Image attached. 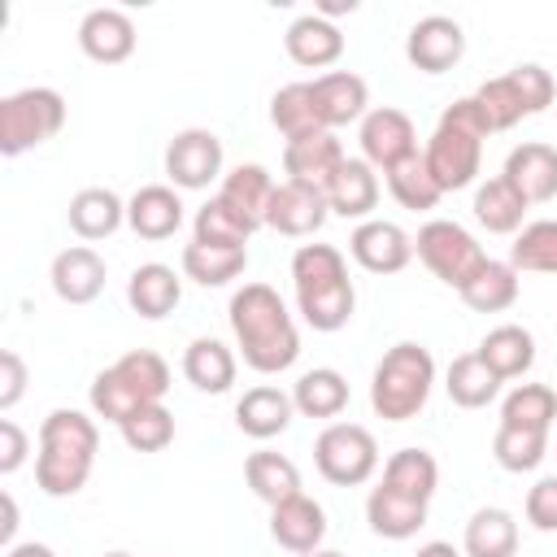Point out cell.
<instances>
[{
  "label": "cell",
  "instance_id": "44",
  "mask_svg": "<svg viewBox=\"0 0 557 557\" xmlns=\"http://www.w3.org/2000/svg\"><path fill=\"white\" fill-rule=\"evenodd\" d=\"M383 178H387L392 200H396L400 209H413V213L435 209V205H440V196H444V191L435 187V178H431V170H426L422 152H413L409 161H400V165H396V170H387Z\"/></svg>",
  "mask_w": 557,
  "mask_h": 557
},
{
  "label": "cell",
  "instance_id": "14",
  "mask_svg": "<svg viewBox=\"0 0 557 557\" xmlns=\"http://www.w3.org/2000/svg\"><path fill=\"white\" fill-rule=\"evenodd\" d=\"M348 252L370 274H400L413 261V239L396 222L370 218V222H357V231L348 235Z\"/></svg>",
  "mask_w": 557,
  "mask_h": 557
},
{
  "label": "cell",
  "instance_id": "16",
  "mask_svg": "<svg viewBox=\"0 0 557 557\" xmlns=\"http://www.w3.org/2000/svg\"><path fill=\"white\" fill-rule=\"evenodd\" d=\"M48 278H52L57 300H65V305H91L104 292L109 270H104V257L91 244H70V248H61L52 257Z\"/></svg>",
  "mask_w": 557,
  "mask_h": 557
},
{
  "label": "cell",
  "instance_id": "34",
  "mask_svg": "<svg viewBox=\"0 0 557 557\" xmlns=\"http://www.w3.org/2000/svg\"><path fill=\"white\" fill-rule=\"evenodd\" d=\"M292 405L300 418H339L348 405V379L331 366H313L292 383Z\"/></svg>",
  "mask_w": 557,
  "mask_h": 557
},
{
  "label": "cell",
  "instance_id": "25",
  "mask_svg": "<svg viewBox=\"0 0 557 557\" xmlns=\"http://www.w3.org/2000/svg\"><path fill=\"white\" fill-rule=\"evenodd\" d=\"M178 300H183V278L174 274V265H165V261H144V265L131 270V278H126V305H131L139 318L157 322V318L174 313Z\"/></svg>",
  "mask_w": 557,
  "mask_h": 557
},
{
  "label": "cell",
  "instance_id": "15",
  "mask_svg": "<svg viewBox=\"0 0 557 557\" xmlns=\"http://www.w3.org/2000/svg\"><path fill=\"white\" fill-rule=\"evenodd\" d=\"M500 178L527 200V205H548L557 200V148L544 139H527L505 157Z\"/></svg>",
  "mask_w": 557,
  "mask_h": 557
},
{
  "label": "cell",
  "instance_id": "4",
  "mask_svg": "<svg viewBox=\"0 0 557 557\" xmlns=\"http://www.w3.org/2000/svg\"><path fill=\"white\" fill-rule=\"evenodd\" d=\"M487 135H492V126H487V117H483L474 96H461L440 113V122H435V131H431V139L422 148V161H426V170H431V178H435V187L444 196L461 191V187H470L479 178L483 139Z\"/></svg>",
  "mask_w": 557,
  "mask_h": 557
},
{
  "label": "cell",
  "instance_id": "28",
  "mask_svg": "<svg viewBox=\"0 0 557 557\" xmlns=\"http://www.w3.org/2000/svg\"><path fill=\"white\" fill-rule=\"evenodd\" d=\"M274 187H278V183L270 178V170L257 165V161H248V165H235V170L222 174V183H218V200L231 205L244 222L265 226V209H270Z\"/></svg>",
  "mask_w": 557,
  "mask_h": 557
},
{
  "label": "cell",
  "instance_id": "54",
  "mask_svg": "<svg viewBox=\"0 0 557 557\" xmlns=\"http://www.w3.org/2000/svg\"><path fill=\"white\" fill-rule=\"evenodd\" d=\"M4 557H57L48 544H35V540H26V544H13V548H4Z\"/></svg>",
  "mask_w": 557,
  "mask_h": 557
},
{
  "label": "cell",
  "instance_id": "36",
  "mask_svg": "<svg viewBox=\"0 0 557 557\" xmlns=\"http://www.w3.org/2000/svg\"><path fill=\"white\" fill-rule=\"evenodd\" d=\"M270 122L274 131L292 144V139H309V135H322V117H318V104H313V87L309 83H287L270 96Z\"/></svg>",
  "mask_w": 557,
  "mask_h": 557
},
{
  "label": "cell",
  "instance_id": "51",
  "mask_svg": "<svg viewBox=\"0 0 557 557\" xmlns=\"http://www.w3.org/2000/svg\"><path fill=\"white\" fill-rule=\"evenodd\" d=\"M0 509H4L0 540H4V548H13V535H17V500H13V492H4V496H0Z\"/></svg>",
  "mask_w": 557,
  "mask_h": 557
},
{
  "label": "cell",
  "instance_id": "37",
  "mask_svg": "<svg viewBox=\"0 0 557 557\" xmlns=\"http://www.w3.org/2000/svg\"><path fill=\"white\" fill-rule=\"evenodd\" d=\"M248 265V248H218V244H183V274L200 287H226Z\"/></svg>",
  "mask_w": 557,
  "mask_h": 557
},
{
  "label": "cell",
  "instance_id": "48",
  "mask_svg": "<svg viewBox=\"0 0 557 557\" xmlns=\"http://www.w3.org/2000/svg\"><path fill=\"white\" fill-rule=\"evenodd\" d=\"M527 522L535 527V531H557V474H544V479H535V487L527 492Z\"/></svg>",
  "mask_w": 557,
  "mask_h": 557
},
{
  "label": "cell",
  "instance_id": "38",
  "mask_svg": "<svg viewBox=\"0 0 557 557\" xmlns=\"http://www.w3.org/2000/svg\"><path fill=\"white\" fill-rule=\"evenodd\" d=\"M474 313H505L513 300H518V270L509 261H496L487 257V265L457 292Z\"/></svg>",
  "mask_w": 557,
  "mask_h": 557
},
{
  "label": "cell",
  "instance_id": "19",
  "mask_svg": "<svg viewBox=\"0 0 557 557\" xmlns=\"http://www.w3.org/2000/svg\"><path fill=\"white\" fill-rule=\"evenodd\" d=\"M270 540L278 548L296 553V557L322 548V540H326V509L313 496H305V492L283 500V505H274L270 509Z\"/></svg>",
  "mask_w": 557,
  "mask_h": 557
},
{
  "label": "cell",
  "instance_id": "13",
  "mask_svg": "<svg viewBox=\"0 0 557 557\" xmlns=\"http://www.w3.org/2000/svg\"><path fill=\"white\" fill-rule=\"evenodd\" d=\"M331 205H326V191L322 187H309V183H292L283 178L270 196V209H265V226L287 235V239H305L313 231H322Z\"/></svg>",
  "mask_w": 557,
  "mask_h": 557
},
{
  "label": "cell",
  "instance_id": "20",
  "mask_svg": "<svg viewBox=\"0 0 557 557\" xmlns=\"http://www.w3.org/2000/svg\"><path fill=\"white\" fill-rule=\"evenodd\" d=\"M126 226L139 239H170L183 226V196L170 183H148L126 200Z\"/></svg>",
  "mask_w": 557,
  "mask_h": 557
},
{
  "label": "cell",
  "instance_id": "52",
  "mask_svg": "<svg viewBox=\"0 0 557 557\" xmlns=\"http://www.w3.org/2000/svg\"><path fill=\"white\" fill-rule=\"evenodd\" d=\"M313 13H318V17H326V22H335L339 13H357V0H318V4H313Z\"/></svg>",
  "mask_w": 557,
  "mask_h": 557
},
{
  "label": "cell",
  "instance_id": "9",
  "mask_svg": "<svg viewBox=\"0 0 557 557\" xmlns=\"http://www.w3.org/2000/svg\"><path fill=\"white\" fill-rule=\"evenodd\" d=\"M313 466L335 487H357L379 470V444L357 422H326L313 440Z\"/></svg>",
  "mask_w": 557,
  "mask_h": 557
},
{
  "label": "cell",
  "instance_id": "39",
  "mask_svg": "<svg viewBox=\"0 0 557 557\" xmlns=\"http://www.w3.org/2000/svg\"><path fill=\"white\" fill-rule=\"evenodd\" d=\"M379 483H387L396 492H409L418 500H431L435 487H440V466H435V457L426 448H396L383 461V479Z\"/></svg>",
  "mask_w": 557,
  "mask_h": 557
},
{
  "label": "cell",
  "instance_id": "47",
  "mask_svg": "<svg viewBox=\"0 0 557 557\" xmlns=\"http://www.w3.org/2000/svg\"><path fill=\"white\" fill-rule=\"evenodd\" d=\"M509 74H513V83H518V91H522V100H527L531 117H535V113H544V109L553 104V96H557V83H553V74H548L544 65H535V61H522V65H513Z\"/></svg>",
  "mask_w": 557,
  "mask_h": 557
},
{
  "label": "cell",
  "instance_id": "18",
  "mask_svg": "<svg viewBox=\"0 0 557 557\" xmlns=\"http://www.w3.org/2000/svg\"><path fill=\"white\" fill-rule=\"evenodd\" d=\"M313 104H318V117H322V126L326 131H335V126H348V122H361L370 109V87H366V78L361 74H352V70H326V74H318L313 83Z\"/></svg>",
  "mask_w": 557,
  "mask_h": 557
},
{
  "label": "cell",
  "instance_id": "3",
  "mask_svg": "<svg viewBox=\"0 0 557 557\" xmlns=\"http://www.w3.org/2000/svg\"><path fill=\"white\" fill-rule=\"evenodd\" d=\"M100 448V426L83 409H52L39 422L35 483L44 496H74L87 487Z\"/></svg>",
  "mask_w": 557,
  "mask_h": 557
},
{
  "label": "cell",
  "instance_id": "27",
  "mask_svg": "<svg viewBox=\"0 0 557 557\" xmlns=\"http://www.w3.org/2000/svg\"><path fill=\"white\" fill-rule=\"evenodd\" d=\"M65 218H70V231L78 239L96 244V239H109L126 222V200L113 187H83V191L70 196Z\"/></svg>",
  "mask_w": 557,
  "mask_h": 557
},
{
  "label": "cell",
  "instance_id": "46",
  "mask_svg": "<svg viewBox=\"0 0 557 557\" xmlns=\"http://www.w3.org/2000/svg\"><path fill=\"white\" fill-rule=\"evenodd\" d=\"M117 431H122L126 448H135V453H161V448L174 440V413L157 400V405L135 409Z\"/></svg>",
  "mask_w": 557,
  "mask_h": 557
},
{
  "label": "cell",
  "instance_id": "56",
  "mask_svg": "<svg viewBox=\"0 0 557 557\" xmlns=\"http://www.w3.org/2000/svg\"><path fill=\"white\" fill-rule=\"evenodd\" d=\"M100 557H131L126 548H113V553H100Z\"/></svg>",
  "mask_w": 557,
  "mask_h": 557
},
{
  "label": "cell",
  "instance_id": "11",
  "mask_svg": "<svg viewBox=\"0 0 557 557\" xmlns=\"http://www.w3.org/2000/svg\"><path fill=\"white\" fill-rule=\"evenodd\" d=\"M357 139H361V157H366L374 170H383V174L396 170L400 161H409L413 152H422L409 113H400V109H392V104L370 109V113L361 117Z\"/></svg>",
  "mask_w": 557,
  "mask_h": 557
},
{
  "label": "cell",
  "instance_id": "31",
  "mask_svg": "<svg viewBox=\"0 0 557 557\" xmlns=\"http://www.w3.org/2000/svg\"><path fill=\"white\" fill-rule=\"evenodd\" d=\"M244 479H248L252 496L265 500L270 509L283 505V500H292V496H300V470H296V461L283 457V453H274V448L248 453L244 457Z\"/></svg>",
  "mask_w": 557,
  "mask_h": 557
},
{
  "label": "cell",
  "instance_id": "10",
  "mask_svg": "<svg viewBox=\"0 0 557 557\" xmlns=\"http://www.w3.org/2000/svg\"><path fill=\"white\" fill-rule=\"evenodd\" d=\"M165 178L178 191H205L222 178V139L205 126H187L165 144Z\"/></svg>",
  "mask_w": 557,
  "mask_h": 557
},
{
  "label": "cell",
  "instance_id": "21",
  "mask_svg": "<svg viewBox=\"0 0 557 557\" xmlns=\"http://www.w3.org/2000/svg\"><path fill=\"white\" fill-rule=\"evenodd\" d=\"M292 418H296L292 392H283L274 383H257L235 400V426L248 440H274L292 426Z\"/></svg>",
  "mask_w": 557,
  "mask_h": 557
},
{
  "label": "cell",
  "instance_id": "17",
  "mask_svg": "<svg viewBox=\"0 0 557 557\" xmlns=\"http://www.w3.org/2000/svg\"><path fill=\"white\" fill-rule=\"evenodd\" d=\"M78 48L96 65H122L135 52V22L122 9H91L78 22Z\"/></svg>",
  "mask_w": 557,
  "mask_h": 557
},
{
  "label": "cell",
  "instance_id": "55",
  "mask_svg": "<svg viewBox=\"0 0 557 557\" xmlns=\"http://www.w3.org/2000/svg\"><path fill=\"white\" fill-rule=\"evenodd\" d=\"M300 557H344V553H335V548H313V553H300Z\"/></svg>",
  "mask_w": 557,
  "mask_h": 557
},
{
  "label": "cell",
  "instance_id": "23",
  "mask_svg": "<svg viewBox=\"0 0 557 557\" xmlns=\"http://www.w3.org/2000/svg\"><path fill=\"white\" fill-rule=\"evenodd\" d=\"M344 144L335 139V131H322V135H309V139H292L283 144V170L292 183H309V187H322L335 178V170L344 165Z\"/></svg>",
  "mask_w": 557,
  "mask_h": 557
},
{
  "label": "cell",
  "instance_id": "22",
  "mask_svg": "<svg viewBox=\"0 0 557 557\" xmlns=\"http://www.w3.org/2000/svg\"><path fill=\"white\" fill-rule=\"evenodd\" d=\"M426 509H431V500H418V496L396 492L387 483L370 487V496H366V522L383 540H409V535H418L426 527Z\"/></svg>",
  "mask_w": 557,
  "mask_h": 557
},
{
  "label": "cell",
  "instance_id": "6",
  "mask_svg": "<svg viewBox=\"0 0 557 557\" xmlns=\"http://www.w3.org/2000/svg\"><path fill=\"white\" fill-rule=\"evenodd\" d=\"M435 387V357L418 339H400L383 352L370 374V409L383 422H409L422 413Z\"/></svg>",
  "mask_w": 557,
  "mask_h": 557
},
{
  "label": "cell",
  "instance_id": "24",
  "mask_svg": "<svg viewBox=\"0 0 557 557\" xmlns=\"http://www.w3.org/2000/svg\"><path fill=\"white\" fill-rule=\"evenodd\" d=\"M326 205L331 213L339 218H352V222H370L374 205H379V170L366 161V157H348L335 178L326 183Z\"/></svg>",
  "mask_w": 557,
  "mask_h": 557
},
{
  "label": "cell",
  "instance_id": "40",
  "mask_svg": "<svg viewBox=\"0 0 557 557\" xmlns=\"http://www.w3.org/2000/svg\"><path fill=\"white\" fill-rule=\"evenodd\" d=\"M509 265L522 274H557V218H535L527 222L513 244H509Z\"/></svg>",
  "mask_w": 557,
  "mask_h": 557
},
{
  "label": "cell",
  "instance_id": "1",
  "mask_svg": "<svg viewBox=\"0 0 557 557\" xmlns=\"http://www.w3.org/2000/svg\"><path fill=\"white\" fill-rule=\"evenodd\" d=\"M226 322L235 335V348L244 357L248 370L257 374H283L296 366L300 357V331L283 305V296L270 283H244L231 305H226Z\"/></svg>",
  "mask_w": 557,
  "mask_h": 557
},
{
  "label": "cell",
  "instance_id": "50",
  "mask_svg": "<svg viewBox=\"0 0 557 557\" xmlns=\"http://www.w3.org/2000/svg\"><path fill=\"white\" fill-rule=\"evenodd\" d=\"M26 453H30L26 431L13 418H0V474H13L26 461Z\"/></svg>",
  "mask_w": 557,
  "mask_h": 557
},
{
  "label": "cell",
  "instance_id": "41",
  "mask_svg": "<svg viewBox=\"0 0 557 557\" xmlns=\"http://www.w3.org/2000/svg\"><path fill=\"white\" fill-rule=\"evenodd\" d=\"M492 457L500 470L509 474H527L548 457V431H527V426H509L500 422L492 435Z\"/></svg>",
  "mask_w": 557,
  "mask_h": 557
},
{
  "label": "cell",
  "instance_id": "33",
  "mask_svg": "<svg viewBox=\"0 0 557 557\" xmlns=\"http://www.w3.org/2000/svg\"><path fill=\"white\" fill-rule=\"evenodd\" d=\"M470 209H474V222H479L487 235H518V231L527 226L522 218H527L531 205L496 174V178H487V183L474 187V205H470Z\"/></svg>",
  "mask_w": 557,
  "mask_h": 557
},
{
  "label": "cell",
  "instance_id": "35",
  "mask_svg": "<svg viewBox=\"0 0 557 557\" xmlns=\"http://www.w3.org/2000/svg\"><path fill=\"white\" fill-rule=\"evenodd\" d=\"M444 392L461 409H483V405H492L500 396V379L487 370V361L479 352H461L444 370Z\"/></svg>",
  "mask_w": 557,
  "mask_h": 557
},
{
  "label": "cell",
  "instance_id": "42",
  "mask_svg": "<svg viewBox=\"0 0 557 557\" xmlns=\"http://www.w3.org/2000/svg\"><path fill=\"white\" fill-rule=\"evenodd\" d=\"M257 226L252 222H244L231 205H222L218 196H209L200 209H196V218H191V239H200V244H218V248H248V235H252Z\"/></svg>",
  "mask_w": 557,
  "mask_h": 557
},
{
  "label": "cell",
  "instance_id": "8",
  "mask_svg": "<svg viewBox=\"0 0 557 557\" xmlns=\"http://www.w3.org/2000/svg\"><path fill=\"white\" fill-rule=\"evenodd\" d=\"M413 252H418V261H422L440 283H448V287H457V292L487 265L483 244H479L461 222H453V218H431V222H422L418 235H413Z\"/></svg>",
  "mask_w": 557,
  "mask_h": 557
},
{
  "label": "cell",
  "instance_id": "43",
  "mask_svg": "<svg viewBox=\"0 0 557 557\" xmlns=\"http://www.w3.org/2000/svg\"><path fill=\"white\" fill-rule=\"evenodd\" d=\"M500 422L527 426V431H548L557 422V392L544 383H518L500 400Z\"/></svg>",
  "mask_w": 557,
  "mask_h": 557
},
{
  "label": "cell",
  "instance_id": "30",
  "mask_svg": "<svg viewBox=\"0 0 557 557\" xmlns=\"http://www.w3.org/2000/svg\"><path fill=\"white\" fill-rule=\"evenodd\" d=\"M183 379L196 387V392H209V396H222L231 392L235 383V352L213 339V335H196L187 348H183Z\"/></svg>",
  "mask_w": 557,
  "mask_h": 557
},
{
  "label": "cell",
  "instance_id": "7",
  "mask_svg": "<svg viewBox=\"0 0 557 557\" xmlns=\"http://www.w3.org/2000/svg\"><path fill=\"white\" fill-rule=\"evenodd\" d=\"M65 126V96L57 87H22L0 100V152L22 157Z\"/></svg>",
  "mask_w": 557,
  "mask_h": 557
},
{
  "label": "cell",
  "instance_id": "49",
  "mask_svg": "<svg viewBox=\"0 0 557 557\" xmlns=\"http://www.w3.org/2000/svg\"><path fill=\"white\" fill-rule=\"evenodd\" d=\"M22 392H26V361L13 348H4L0 352V409L9 413L22 400Z\"/></svg>",
  "mask_w": 557,
  "mask_h": 557
},
{
  "label": "cell",
  "instance_id": "32",
  "mask_svg": "<svg viewBox=\"0 0 557 557\" xmlns=\"http://www.w3.org/2000/svg\"><path fill=\"white\" fill-rule=\"evenodd\" d=\"M461 553L466 557H513L518 553V522L500 505H483L470 513L461 531Z\"/></svg>",
  "mask_w": 557,
  "mask_h": 557
},
{
  "label": "cell",
  "instance_id": "2",
  "mask_svg": "<svg viewBox=\"0 0 557 557\" xmlns=\"http://www.w3.org/2000/svg\"><path fill=\"white\" fill-rule=\"evenodd\" d=\"M292 292H296L300 318L313 331L331 335L352 322L357 287H352L344 252L335 244H300L292 252Z\"/></svg>",
  "mask_w": 557,
  "mask_h": 557
},
{
  "label": "cell",
  "instance_id": "5",
  "mask_svg": "<svg viewBox=\"0 0 557 557\" xmlns=\"http://www.w3.org/2000/svg\"><path fill=\"white\" fill-rule=\"evenodd\" d=\"M170 392V366L165 357H157L152 348H131L122 352L113 366H104L96 379H91V413L122 426L135 409L144 405H157L161 396Z\"/></svg>",
  "mask_w": 557,
  "mask_h": 557
},
{
  "label": "cell",
  "instance_id": "26",
  "mask_svg": "<svg viewBox=\"0 0 557 557\" xmlns=\"http://www.w3.org/2000/svg\"><path fill=\"white\" fill-rule=\"evenodd\" d=\"M283 48H287V57H292L296 65H305V70H326V65H335V61L344 57V35H339L335 22H326V17H318V13H300V17L287 26Z\"/></svg>",
  "mask_w": 557,
  "mask_h": 557
},
{
  "label": "cell",
  "instance_id": "29",
  "mask_svg": "<svg viewBox=\"0 0 557 557\" xmlns=\"http://www.w3.org/2000/svg\"><path fill=\"white\" fill-rule=\"evenodd\" d=\"M474 352L487 361V370H492L500 383H509V379H522V374L535 366V335H531L527 326H518V322H505V326H492V331L479 339Z\"/></svg>",
  "mask_w": 557,
  "mask_h": 557
},
{
  "label": "cell",
  "instance_id": "45",
  "mask_svg": "<svg viewBox=\"0 0 557 557\" xmlns=\"http://www.w3.org/2000/svg\"><path fill=\"white\" fill-rule=\"evenodd\" d=\"M474 100H479V109H483V117H487L492 131H509V126H518L522 117H531V109H527V100H522L513 74H496V78L479 83Z\"/></svg>",
  "mask_w": 557,
  "mask_h": 557
},
{
  "label": "cell",
  "instance_id": "53",
  "mask_svg": "<svg viewBox=\"0 0 557 557\" xmlns=\"http://www.w3.org/2000/svg\"><path fill=\"white\" fill-rule=\"evenodd\" d=\"M413 557H466V553H461V548H453L448 540H426V544H422Z\"/></svg>",
  "mask_w": 557,
  "mask_h": 557
},
{
  "label": "cell",
  "instance_id": "12",
  "mask_svg": "<svg viewBox=\"0 0 557 557\" xmlns=\"http://www.w3.org/2000/svg\"><path fill=\"white\" fill-rule=\"evenodd\" d=\"M405 57L422 74H444L466 57V30L448 13H426L405 35Z\"/></svg>",
  "mask_w": 557,
  "mask_h": 557
}]
</instances>
